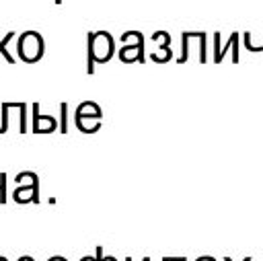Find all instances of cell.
I'll use <instances>...</instances> for the list:
<instances>
[{"instance_id":"obj_1","label":"cell","mask_w":263,"mask_h":261,"mask_svg":"<svg viewBox=\"0 0 263 261\" xmlns=\"http://www.w3.org/2000/svg\"><path fill=\"white\" fill-rule=\"evenodd\" d=\"M86 72L95 74V64H107L115 55V39L109 31H90L86 33Z\"/></svg>"},{"instance_id":"obj_2","label":"cell","mask_w":263,"mask_h":261,"mask_svg":"<svg viewBox=\"0 0 263 261\" xmlns=\"http://www.w3.org/2000/svg\"><path fill=\"white\" fill-rule=\"evenodd\" d=\"M16 53L25 64H35L45 53V41L39 31H23L16 37Z\"/></svg>"},{"instance_id":"obj_3","label":"cell","mask_w":263,"mask_h":261,"mask_svg":"<svg viewBox=\"0 0 263 261\" xmlns=\"http://www.w3.org/2000/svg\"><path fill=\"white\" fill-rule=\"evenodd\" d=\"M119 39L123 41V45L117 49V55L123 64H134V62L144 64L146 62V53H144L146 37L140 31H125V33H121Z\"/></svg>"},{"instance_id":"obj_4","label":"cell","mask_w":263,"mask_h":261,"mask_svg":"<svg viewBox=\"0 0 263 261\" xmlns=\"http://www.w3.org/2000/svg\"><path fill=\"white\" fill-rule=\"evenodd\" d=\"M33 134H51L60 127L58 119L53 115H41L39 103H33Z\"/></svg>"},{"instance_id":"obj_5","label":"cell","mask_w":263,"mask_h":261,"mask_svg":"<svg viewBox=\"0 0 263 261\" xmlns=\"http://www.w3.org/2000/svg\"><path fill=\"white\" fill-rule=\"evenodd\" d=\"M12 199L16 203H39V179L29 183V185H16L12 191Z\"/></svg>"},{"instance_id":"obj_6","label":"cell","mask_w":263,"mask_h":261,"mask_svg":"<svg viewBox=\"0 0 263 261\" xmlns=\"http://www.w3.org/2000/svg\"><path fill=\"white\" fill-rule=\"evenodd\" d=\"M101 119H103V115H80V113H74V125L82 134L99 132L101 129Z\"/></svg>"},{"instance_id":"obj_7","label":"cell","mask_w":263,"mask_h":261,"mask_svg":"<svg viewBox=\"0 0 263 261\" xmlns=\"http://www.w3.org/2000/svg\"><path fill=\"white\" fill-rule=\"evenodd\" d=\"M234 45H238V33H230L226 45H220V33H214V49H216V53H214V62L220 64L222 58H224V53L228 51V47H234Z\"/></svg>"},{"instance_id":"obj_8","label":"cell","mask_w":263,"mask_h":261,"mask_svg":"<svg viewBox=\"0 0 263 261\" xmlns=\"http://www.w3.org/2000/svg\"><path fill=\"white\" fill-rule=\"evenodd\" d=\"M171 58H173V49H171V45H158L156 49L150 51V60L156 62V64H164V62H168Z\"/></svg>"},{"instance_id":"obj_9","label":"cell","mask_w":263,"mask_h":261,"mask_svg":"<svg viewBox=\"0 0 263 261\" xmlns=\"http://www.w3.org/2000/svg\"><path fill=\"white\" fill-rule=\"evenodd\" d=\"M14 37H16V33H14V31H8V33H6V35L0 39V55H2V58H4L8 64H14V62H16V58H14V55L8 51V43H10Z\"/></svg>"},{"instance_id":"obj_10","label":"cell","mask_w":263,"mask_h":261,"mask_svg":"<svg viewBox=\"0 0 263 261\" xmlns=\"http://www.w3.org/2000/svg\"><path fill=\"white\" fill-rule=\"evenodd\" d=\"M74 113H80V115H103V109L95 103V101H82Z\"/></svg>"},{"instance_id":"obj_11","label":"cell","mask_w":263,"mask_h":261,"mask_svg":"<svg viewBox=\"0 0 263 261\" xmlns=\"http://www.w3.org/2000/svg\"><path fill=\"white\" fill-rule=\"evenodd\" d=\"M39 177H37V173H33V171H21L16 177H14V183L16 185H29V183H33V181H37Z\"/></svg>"},{"instance_id":"obj_12","label":"cell","mask_w":263,"mask_h":261,"mask_svg":"<svg viewBox=\"0 0 263 261\" xmlns=\"http://www.w3.org/2000/svg\"><path fill=\"white\" fill-rule=\"evenodd\" d=\"M68 103L66 101H62L60 103V132L62 134H68Z\"/></svg>"},{"instance_id":"obj_13","label":"cell","mask_w":263,"mask_h":261,"mask_svg":"<svg viewBox=\"0 0 263 261\" xmlns=\"http://www.w3.org/2000/svg\"><path fill=\"white\" fill-rule=\"evenodd\" d=\"M0 111H2V119H0V134H6V129H8V111H10V103H8V101L0 103Z\"/></svg>"},{"instance_id":"obj_14","label":"cell","mask_w":263,"mask_h":261,"mask_svg":"<svg viewBox=\"0 0 263 261\" xmlns=\"http://www.w3.org/2000/svg\"><path fill=\"white\" fill-rule=\"evenodd\" d=\"M150 41H154L158 45H171V35L166 31H154L152 37H150Z\"/></svg>"},{"instance_id":"obj_15","label":"cell","mask_w":263,"mask_h":261,"mask_svg":"<svg viewBox=\"0 0 263 261\" xmlns=\"http://www.w3.org/2000/svg\"><path fill=\"white\" fill-rule=\"evenodd\" d=\"M242 41H245V47L249 51H263V43L261 45H253L251 43V33H242Z\"/></svg>"},{"instance_id":"obj_16","label":"cell","mask_w":263,"mask_h":261,"mask_svg":"<svg viewBox=\"0 0 263 261\" xmlns=\"http://www.w3.org/2000/svg\"><path fill=\"white\" fill-rule=\"evenodd\" d=\"M6 173H0V203H6Z\"/></svg>"},{"instance_id":"obj_17","label":"cell","mask_w":263,"mask_h":261,"mask_svg":"<svg viewBox=\"0 0 263 261\" xmlns=\"http://www.w3.org/2000/svg\"><path fill=\"white\" fill-rule=\"evenodd\" d=\"M97 259H99V261H117V259L111 257V255H103V247H97Z\"/></svg>"},{"instance_id":"obj_18","label":"cell","mask_w":263,"mask_h":261,"mask_svg":"<svg viewBox=\"0 0 263 261\" xmlns=\"http://www.w3.org/2000/svg\"><path fill=\"white\" fill-rule=\"evenodd\" d=\"M47 261H68L66 257H62V255H53V257H49Z\"/></svg>"},{"instance_id":"obj_19","label":"cell","mask_w":263,"mask_h":261,"mask_svg":"<svg viewBox=\"0 0 263 261\" xmlns=\"http://www.w3.org/2000/svg\"><path fill=\"white\" fill-rule=\"evenodd\" d=\"M195 261H216L214 257H210V255H203V257H197Z\"/></svg>"},{"instance_id":"obj_20","label":"cell","mask_w":263,"mask_h":261,"mask_svg":"<svg viewBox=\"0 0 263 261\" xmlns=\"http://www.w3.org/2000/svg\"><path fill=\"white\" fill-rule=\"evenodd\" d=\"M80 261H99V259L92 257V255H84V257H80Z\"/></svg>"},{"instance_id":"obj_21","label":"cell","mask_w":263,"mask_h":261,"mask_svg":"<svg viewBox=\"0 0 263 261\" xmlns=\"http://www.w3.org/2000/svg\"><path fill=\"white\" fill-rule=\"evenodd\" d=\"M16 261H35V259H33V257H29V255H23V257H18Z\"/></svg>"},{"instance_id":"obj_22","label":"cell","mask_w":263,"mask_h":261,"mask_svg":"<svg viewBox=\"0 0 263 261\" xmlns=\"http://www.w3.org/2000/svg\"><path fill=\"white\" fill-rule=\"evenodd\" d=\"M125 261H132V257H125ZM142 261H150V257H144Z\"/></svg>"},{"instance_id":"obj_23","label":"cell","mask_w":263,"mask_h":261,"mask_svg":"<svg viewBox=\"0 0 263 261\" xmlns=\"http://www.w3.org/2000/svg\"><path fill=\"white\" fill-rule=\"evenodd\" d=\"M224 261H232V259H230V257H224ZM245 261H251V257H247Z\"/></svg>"},{"instance_id":"obj_24","label":"cell","mask_w":263,"mask_h":261,"mask_svg":"<svg viewBox=\"0 0 263 261\" xmlns=\"http://www.w3.org/2000/svg\"><path fill=\"white\" fill-rule=\"evenodd\" d=\"M0 261H8V259H6V257H4V255H0Z\"/></svg>"},{"instance_id":"obj_25","label":"cell","mask_w":263,"mask_h":261,"mask_svg":"<svg viewBox=\"0 0 263 261\" xmlns=\"http://www.w3.org/2000/svg\"><path fill=\"white\" fill-rule=\"evenodd\" d=\"M55 4H62V0H55Z\"/></svg>"}]
</instances>
